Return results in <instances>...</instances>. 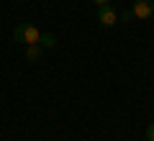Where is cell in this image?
Masks as SVG:
<instances>
[{
	"label": "cell",
	"mask_w": 154,
	"mask_h": 141,
	"mask_svg": "<svg viewBox=\"0 0 154 141\" xmlns=\"http://www.w3.org/2000/svg\"><path fill=\"white\" fill-rule=\"evenodd\" d=\"M38 36H41V31H38L33 23H21V26H16V31H13V38H16L18 44H23V46L38 44Z\"/></svg>",
	"instance_id": "obj_1"
},
{
	"label": "cell",
	"mask_w": 154,
	"mask_h": 141,
	"mask_svg": "<svg viewBox=\"0 0 154 141\" xmlns=\"http://www.w3.org/2000/svg\"><path fill=\"white\" fill-rule=\"evenodd\" d=\"M98 23L105 26V28H110V26L118 23V13H116V8L110 5V3H105V5L98 8Z\"/></svg>",
	"instance_id": "obj_2"
},
{
	"label": "cell",
	"mask_w": 154,
	"mask_h": 141,
	"mask_svg": "<svg viewBox=\"0 0 154 141\" xmlns=\"http://www.w3.org/2000/svg\"><path fill=\"white\" fill-rule=\"evenodd\" d=\"M131 13H134V18L146 21V18H152V13H154V3H152V0H134Z\"/></svg>",
	"instance_id": "obj_3"
},
{
	"label": "cell",
	"mask_w": 154,
	"mask_h": 141,
	"mask_svg": "<svg viewBox=\"0 0 154 141\" xmlns=\"http://www.w3.org/2000/svg\"><path fill=\"white\" fill-rule=\"evenodd\" d=\"M41 54H44V51H41L38 44H28V46H26V59L28 62H38V59H41Z\"/></svg>",
	"instance_id": "obj_4"
},
{
	"label": "cell",
	"mask_w": 154,
	"mask_h": 141,
	"mask_svg": "<svg viewBox=\"0 0 154 141\" xmlns=\"http://www.w3.org/2000/svg\"><path fill=\"white\" fill-rule=\"evenodd\" d=\"M38 46H41V49H51V46H57V38L51 36V33H41V36H38Z\"/></svg>",
	"instance_id": "obj_5"
},
{
	"label": "cell",
	"mask_w": 154,
	"mask_h": 141,
	"mask_svg": "<svg viewBox=\"0 0 154 141\" xmlns=\"http://www.w3.org/2000/svg\"><path fill=\"white\" fill-rule=\"evenodd\" d=\"M118 21H123V23H128V21H134V13H131V8H126V11L118 16Z\"/></svg>",
	"instance_id": "obj_6"
},
{
	"label": "cell",
	"mask_w": 154,
	"mask_h": 141,
	"mask_svg": "<svg viewBox=\"0 0 154 141\" xmlns=\"http://www.w3.org/2000/svg\"><path fill=\"white\" fill-rule=\"evenodd\" d=\"M146 141H154V123H149L146 128Z\"/></svg>",
	"instance_id": "obj_7"
},
{
	"label": "cell",
	"mask_w": 154,
	"mask_h": 141,
	"mask_svg": "<svg viewBox=\"0 0 154 141\" xmlns=\"http://www.w3.org/2000/svg\"><path fill=\"white\" fill-rule=\"evenodd\" d=\"M93 3H98V5H105V3H110V0H93Z\"/></svg>",
	"instance_id": "obj_8"
}]
</instances>
